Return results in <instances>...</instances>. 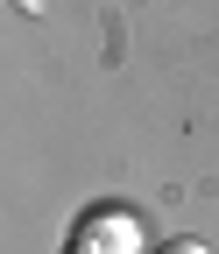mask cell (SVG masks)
I'll return each mask as SVG.
<instances>
[{"label":"cell","mask_w":219,"mask_h":254,"mask_svg":"<svg viewBox=\"0 0 219 254\" xmlns=\"http://www.w3.org/2000/svg\"><path fill=\"white\" fill-rule=\"evenodd\" d=\"M155 254H212V247H205V240H163Z\"/></svg>","instance_id":"obj_1"}]
</instances>
